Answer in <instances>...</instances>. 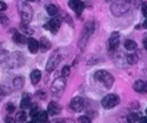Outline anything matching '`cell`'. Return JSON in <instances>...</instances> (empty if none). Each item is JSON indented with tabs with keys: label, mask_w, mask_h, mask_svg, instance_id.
<instances>
[{
	"label": "cell",
	"mask_w": 147,
	"mask_h": 123,
	"mask_svg": "<svg viewBox=\"0 0 147 123\" xmlns=\"http://www.w3.org/2000/svg\"><path fill=\"white\" fill-rule=\"evenodd\" d=\"M17 10L21 16V20L23 24H29L33 16V10L31 6L26 2V0H18L17 1Z\"/></svg>",
	"instance_id": "6da1fadb"
},
{
	"label": "cell",
	"mask_w": 147,
	"mask_h": 123,
	"mask_svg": "<svg viewBox=\"0 0 147 123\" xmlns=\"http://www.w3.org/2000/svg\"><path fill=\"white\" fill-rule=\"evenodd\" d=\"M93 30H94V23H93L92 21H88L87 23H85L84 29H83L82 34H80L79 40H78V45H79L80 49H84L85 45H86L87 41H88L90 36L93 33Z\"/></svg>",
	"instance_id": "7a4b0ae2"
},
{
	"label": "cell",
	"mask_w": 147,
	"mask_h": 123,
	"mask_svg": "<svg viewBox=\"0 0 147 123\" xmlns=\"http://www.w3.org/2000/svg\"><path fill=\"white\" fill-rule=\"evenodd\" d=\"M94 79H96L98 82H100L106 89H110L114 84V77L106 70H98L94 74Z\"/></svg>",
	"instance_id": "3957f363"
},
{
	"label": "cell",
	"mask_w": 147,
	"mask_h": 123,
	"mask_svg": "<svg viewBox=\"0 0 147 123\" xmlns=\"http://www.w3.org/2000/svg\"><path fill=\"white\" fill-rule=\"evenodd\" d=\"M65 85H67V82H65V78H64L63 76L56 78V79L53 82L52 86H51V92H52V94L55 95V97L62 95V93H63V91H64V89H65Z\"/></svg>",
	"instance_id": "277c9868"
},
{
	"label": "cell",
	"mask_w": 147,
	"mask_h": 123,
	"mask_svg": "<svg viewBox=\"0 0 147 123\" xmlns=\"http://www.w3.org/2000/svg\"><path fill=\"white\" fill-rule=\"evenodd\" d=\"M127 9H129V2L125 0L116 1L110 7V10H111L113 15H115V16H122L125 11H127Z\"/></svg>",
	"instance_id": "5b68a950"
},
{
	"label": "cell",
	"mask_w": 147,
	"mask_h": 123,
	"mask_svg": "<svg viewBox=\"0 0 147 123\" xmlns=\"http://www.w3.org/2000/svg\"><path fill=\"white\" fill-rule=\"evenodd\" d=\"M119 103V97L117 94H114V93H110V94H107L106 97L102 98L101 100V105L103 108L106 109H110V108H114L115 106H117Z\"/></svg>",
	"instance_id": "8992f818"
},
{
	"label": "cell",
	"mask_w": 147,
	"mask_h": 123,
	"mask_svg": "<svg viewBox=\"0 0 147 123\" xmlns=\"http://www.w3.org/2000/svg\"><path fill=\"white\" fill-rule=\"evenodd\" d=\"M60 61H61V51L56 49L55 52H53V54L51 55V57H49V60H48V62L46 64V71L47 72L54 71V69L57 67Z\"/></svg>",
	"instance_id": "52a82bcc"
},
{
	"label": "cell",
	"mask_w": 147,
	"mask_h": 123,
	"mask_svg": "<svg viewBox=\"0 0 147 123\" xmlns=\"http://www.w3.org/2000/svg\"><path fill=\"white\" fill-rule=\"evenodd\" d=\"M24 61H25V57L22 53L20 52H15L8 60V63H9V67H21L22 64H24Z\"/></svg>",
	"instance_id": "ba28073f"
},
{
	"label": "cell",
	"mask_w": 147,
	"mask_h": 123,
	"mask_svg": "<svg viewBox=\"0 0 147 123\" xmlns=\"http://www.w3.org/2000/svg\"><path fill=\"white\" fill-rule=\"evenodd\" d=\"M44 26H45L46 30H48V31L55 33V32H57V30H59L60 26H61V18H60V17H53V18H51Z\"/></svg>",
	"instance_id": "9c48e42d"
},
{
	"label": "cell",
	"mask_w": 147,
	"mask_h": 123,
	"mask_svg": "<svg viewBox=\"0 0 147 123\" xmlns=\"http://www.w3.org/2000/svg\"><path fill=\"white\" fill-rule=\"evenodd\" d=\"M84 105H85L84 99L80 98V97H76V98H74V99L71 100V102H70V108H71L74 112H80V110H83Z\"/></svg>",
	"instance_id": "30bf717a"
},
{
	"label": "cell",
	"mask_w": 147,
	"mask_h": 123,
	"mask_svg": "<svg viewBox=\"0 0 147 123\" xmlns=\"http://www.w3.org/2000/svg\"><path fill=\"white\" fill-rule=\"evenodd\" d=\"M119 33L118 32H113L111 36L109 37V40H108V46H109V49L110 51H115L118 45H119Z\"/></svg>",
	"instance_id": "8fae6325"
},
{
	"label": "cell",
	"mask_w": 147,
	"mask_h": 123,
	"mask_svg": "<svg viewBox=\"0 0 147 123\" xmlns=\"http://www.w3.org/2000/svg\"><path fill=\"white\" fill-rule=\"evenodd\" d=\"M68 5L76 14H80L84 9V3L80 0H69Z\"/></svg>",
	"instance_id": "7c38bea8"
},
{
	"label": "cell",
	"mask_w": 147,
	"mask_h": 123,
	"mask_svg": "<svg viewBox=\"0 0 147 123\" xmlns=\"http://www.w3.org/2000/svg\"><path fill=\"white\" fill-rule=\"evenodd\" d=\"M33 122H47L48 120V113L44 112V110H38L36 114H33L31 116Z\"/></svg>",
	"instance_id": "4fadbf2b"
},
{
	"label": "cell",
	"mask_w": 147,
	"mask_h": 123,
	"mask_svg": "<svg viewBox=\"0 0 147 123\" xmlns=\"http://www.w3.org/2000/svg\"><path fill=\"white\" fill-rule=\"evenodd\" d=\"M133 90L136 92H138V93H145V92H147V82L146 80H141V79L134 82Z\"/></svg>",
	"instance_id": "5bb4252c"
},
{
	"label": "cell",
	"mask_w": 147,
	"mask_h": 123,
	"mask_svg": "<svg viewBox=\"0 0 147 123\" xmlns=\"http://www.w3.org/2000/svg\"><path fill=\"white\" fill-rule=\"evenodd\" d=\"M26 44H28L29 51H30L31 53H33V54L37 53V52L39 51V48H40V44H39L34 38H28Z\"/></svg>",
	"instance_id": "9a60e30c"
},
{
	"label": "cell",
	"mask_w": 147,
	"mask_h": 123,
	"mask_svg": "<svg viewBox=\"0 0 147 123\" xmlns=\"http://www.w3.org/2000/svg\"><path fill=\"white\" fill-rule=\"evenodd\" d=\"M60 112H61V106H60L57 102L52 101V102L48 103V106H47V113H48L49 115H56V114H59Z\"/></svg>",
	"instance_id": "2e32d148"
},
{
	"label": "cell",
	"mask_w": 147,
	"mask_h": 123,
	"mask_svg": "<svg viewBox=\"0 0 147 123\" xmlns=\"http://www.w3.org/2000/svg\"><path fill=\"white\" fill-rule=\"evenodd\" d=\"M20 106H21V109H23V110L31 107V99H30V95H29V94H26V93L23 94Z\"/></svg>",
	"instance_id": "e0dca14e"
},
{
	"label": "cell",
	"mask_w": 147,
	"mask_h": 123,
	"mask_svg": "<svg viewBox=\"0 0 147 123\" xmlns=\"http://www.w3.org/2000/svg\"><path fill=\"white\" fill-rule=\"evenodd\" d=\"M13 40L17 45H24L28 41V39L25 38V36L23 33H14L13 34Z\"/></svg>",
	"instance_id": "ac0fdd59"
},
{
	"label": "cell",
	"mask_w": 147,
	"mask_h": 123,
	"mask_svg": "<svg viewBox=\"0 0 147 123\" xmlns=\"http://www.w3.org/2000/svg\"><path fill=\"white\" fill-rule=\"evenodd\" d=\"M40 78H41V72H40L38 69H34V70H32L31 75H30V79H31V83H32L33 85H37V84H38V82L40 80Z\"/></svg>",
	"instance_id": "d6986e66"
},
{
	"label": "cell",
	"mask_w": 147,
	"mask_h": 123,
	"mask_svg": "<svg viewBox=\"0 0 147 123\" xmlns=\"http://www.w3.org/2000/svg\"><path fill=\"white\" fill-rule=\"evenodd\" d=\"M23 85H24V78H23V77L17 76V77H15V78L13 79V87H14V89L20 90V89L23 87Z\"/></svg>",
	"instance_id": "ffe728a7"
},
{
	"label": "cell",
	"mask_w": 147,
	"mask_h": 123,
	"mask_svg": "<svg viewBox=\"0 0 147 123\" xmlns=\"http://www.w3.org/2000/svg\"><path fill=\"white\" fill-rule=\"evenodd\" d=\"M40 48H41V52H46V51H48L49 48H51V41L47 39V38H45V37H42L41 39H40Z\"/></svg>",
	"instance_id": "44dd1931"
},
{
	"label": "cell",
	"mask_w": 147,
	"mask_h": 123,
	"mask_svg": "<svg viewBox=\"0 0 147 123\" xmlns=\"http://www.w3.org/2000/svg\"><path fill=\"white\" fill-rule=\"evenodd\" d=\"M124 47H125L127 51H134V49L137 48V43H136L134 40H132V39H127V40H125V43H124Z\"/></svg>",
	"instance_id": "7402d4cb"
},
{
	"label": "cell",
	"mask_w": 147,
	"mask_h": 123,
	"mask_svg": "<svg viewBox=\"0 0 147 123\" xmlns=\"http://www.w3.org/2000/svg\"><path fill=\"white\" fill-rule=\"evenodd\" d=\"M46 10H47L48 15H51V16H56L57 13H59V9H57V7L55 5H47L46 6Z\"/></svg>",
	"instance_id": "603a6c76"
},
{
	"label": "cell",
	"mask_w": 147,
	"mask_h": 123,
	"mask_svg": "<svg viewBox=\"0 0 147 123\" xmlns=\"http://www.w3.org/2000/svg\"><path fill=\"white\" fill-rule=\"evenodd\" d=\"M26 117H28L26 113L22 109L21 112H18V113L16 114V116H15V121H16V122L22 123V122H25V121H26Z\"/></svg>",
	"instance_id": "cb8c5ba5"
},
{
	"label": "cell",
	"mask_w": 147,
	"mask_h": 123,
	"mask_svg": "<svg viewBox=\"0 0 147 123\" xmlns=\"http://www.w3.org/2000/svg\"><path fill=\"white\" fill-rule=\"evenodd\" d=\"M126 61H127L129 64H136V63L138 62V55H137V54H133V53L127 54Z\"/></svg>",
	"instance_id": "d4e9b609"
},
{
	"label": "cell",
	"mask_w": 147,
	"mask_h": 123,
	"mask_svg": "<svg viewBox=\"0 0 147 123\" xmlns=\"http://www.w3.org/2000/svg\"><path fill=\"white\" fill-rule=\"evenodd\" d=\"M127 122H130V123H136V122H139L140 121V117L138 116V114H136V113H131V114H129L127 115Z\"/></svg>",
	"instance_id": "484cf974"
},
{
	"label": "cell",
	"mask_w": 147,
	"mask_h": 123,
	"mask_svg": "<svg viewBox=\"0 0 147 123\" xmlns=\"http://www.w3.org/2000/svg\"><path fill=\"white\" fill-rule=\"evenodd\" d=\"M62 76L63 77H67V76H69V74H70V67L69 66H64L63 68H62Z\"/></svg>",
	"instance_id": "4316f807"
},
{
	"label": "cell",
	"mask_w": 147,
	"mask_h": 123,
	"mask_svg": "<svg viewBox=\"0 0 147 123\" xmlns=\"http://www.w3.org/2000/svg\"><path fill=\"white\" fill-rule=\"evenodd\" d=\"M0 22L3 25H8L9 24V20L7 18V16H3V15H0Z\"/></svg>",
	"instance_id": "83f0119b"
},
{
	"label": "cell",
	"mask_w": 147,
	"mask_h": 123,
	"mask_svg": "<svg viewBox=\"0 0 147 123\" xmlns=\"http://www.w3.org/2000/svg\"><path fill=\"white\" fill-rule=\"evenodd\" d=\"M141 11H142L144 16L147 17V2H142L141 3Z\"/></svg>",
	"instance_id": "f1b7e54d"
},
{
	"label": "cell",
	"mask_w": 147,
	"mask_h": 123,
	"mask_svg": "<svg viewBox=\"0 0 147 123\" xmlns=\"http://www.w3.org/2000/svg\"><path fill=\"white\" fill-rule=\"evenodd\" d=\"M78 122H83V123H90V122H91V120H90V117H88V116H80V117L78 118Z\"/></svg>",
	"instance_id": "f546056e"
},
{
	"label": "cell",
	"mask_w": 147,
	"mask_h": 123,
	"mask_svg": "<svg viewBox=\"0 0 147 123\" xmlns=\"http://www.w3.org/2000/svg\"><path fill=\"white\" fill-rule=\"evenodd\" d=\"M14 110H15V106H14V105H11V103L7 105V113H8V114H13Z\"/></svg>",
	"instance_id": "4dcf8cb0"
},
{
	"label": "cell",
	"mask_w": 147,
	"mask_h": 123,
	"mask_svg": "<svg viewBox=\"0 0 147 123\" xmlns=\"http://www.w3.org/2000/svg\"><path fill=\"white\" fill-rule=\"evenodd\" d=\"M6 9H7V5H6L3 1H0V11L6 10Z\"/></svg>",
	"instance_id": "1f68e13d"
},
{
	"label": "cell",
	"mask_w": 147,
	"mask_h": 123,
	"mask_svg": "<svg viewBox=\"0 0 147 123\" xmlns=\"http://www.w3.org/2000/svg\"><path fill=\"white\" fill-rule=\"evenodd\" d=\"M37 95H38L39 98H42V99L46 98V94H45V92H42V91H38V92H37Z\"/></svg>",
	"instance_id": "d6a6232c"
},
{
	"label": "cell",
	"mask_w": 147,
	"mask_h": 123,
	"mask_svg": "<svg viewBox=\"0 0 147 123\" xmlns=\"http://www.w3.org/2000/svg\"><path fill=\"white\" fill-rule=\"evenodd\" d=\"M142 44H144V47H145V49H147V37H145V39H144Z\"/></svg>",
	"instance_id": "836d02e7"
},
{
	"label": "cell",
	"mask_w": 147,
	"mask_h": 123,
	"mask_svg": "<svg viewBox=\"0 0 147 123\" xmlns=\"http://www.w3.org/2000/svg\"><path fill=\"white\" fill-rule=\"evenodd\" d=\"M14 121H15V120H14V118H11V117H9V116L6 118V122H14Z\"/></svg>",
	"instance_id": "e575fe53"
},
{
	"label": "cell",
	"mask_w": 147,
	"mask_h": 123,
	"mask_svg": "<svg viewBox=\"0 0 147 123\" xmlns=\"http://www.w3.org/2000/svg\"><path fill=\"white\" fill-rule=\"evenodd\" d=\"M142 26H144L145 29H147V17H146V21L142 23Z\"/></svg>",
	"instance_id": "d590c367"
},
{
	"label": "cell",
	"mask_w": 147,
	"mask_h": 123,
	"mask_svg": "<svg viewBox=\"0 0 147 123\" xmlns=\"http://www.w3.org/2000/svg\"><path fill=\"white\" fill-rule=\"evenodd\" d=\"M26 1H36V0H26Z\"/></svg>",
	"instance_id": "8d00e7d4"
},
{
	"label": "cell",
	"mask_w": 147,
	"mask_h": 123,
	"mask_svg": "<svg viewBox=\"0 0 147 123\" xmlns=\"http://www.w3.org/2000/svg\"><path fill=\"white\" fill-rule=\"evenodd\" d=\"M146 114H147V109H146Z\"/></svg>",
	"instance_id": "74e56055"
},
{
	"label": "cell",
	"mask_w": 147,
	"mask_h": 123,
	"mask_svg": "<svg viewBox=\"0 0 147 123\" xmlns=\"http://www.w3.org/2000/svg\"><path fill=\"white\" fill-rule=\"evenodd\" d=\"M106 1H110V0H106Z\"/></svg>",
	"instance_id": "f35d334b"
}]
</instances>
